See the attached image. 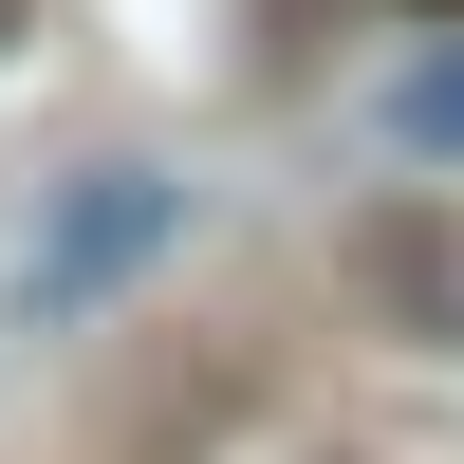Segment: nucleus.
<instances>
[{"instance_id":"1","label":"nucleus","mask_w":464,"mask_h":464,"mask_svg":"<svg viewBox=\"0 0 464 464\" xmlns=\"http://www.w3.org/2000/svg\"><path fill=\"white\" fill-rule=\"evenodd\" d=\"M149 242H186V186H168V168H74V205L37 223V260H19V279H37V316H93V297L130 279Z\"/></svg>"},{"instance_id":"3","label":"nucleus","mask_w":464,"mask_h":464,"mask_svg":"<svg viewBox=\"0 0 464 464\" xmlns=\"http://www.w3.org/2000/svg\"><path fill=\"white\" fill-rule=\"evenodd\" d=\"M391 149H428V168H464V37L391 74Z\"/></svg>"},{"instance_id":"4","label":"nucleus","mask_w":464,"mask_h":464,"mask_svg":"<svg viewBox=\"0 0 464 464\" xmlns=\"http://www.w3.org/2000/svg\"><path fill=\"white\" fill-rule=\"evenodd\" d=\"M19 19H37V0H0V56H19Z\"/></svg>"},{"instance_id":"2","label":"nucleus","mask_w":464,"mask_h":464,"mask_svg":"<svg viewBox=\"0 0 464 464\" xmlns=\"http://www.w3.org/2000/svg\"><path fill=\"white\" fill-rule=\"evenodd\" d=\"M353 279L391 297V334H409V353H464V242H446L428 205H391V223H372V242H353Z\"/></svg>"}]
</instances>
